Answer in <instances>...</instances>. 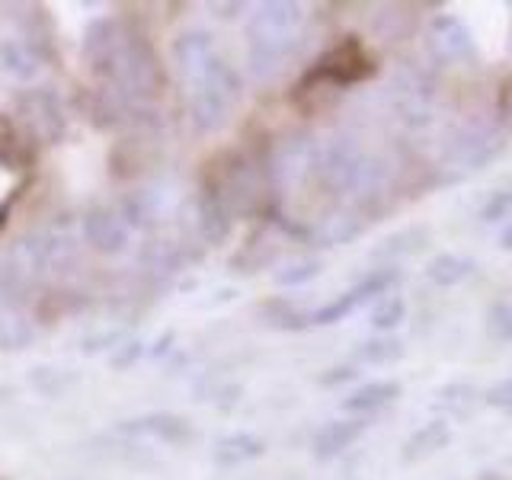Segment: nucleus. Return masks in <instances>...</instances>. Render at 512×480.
<instances>
[{
    "instance_id": "f257e3e1",
    "label": "nucleus",
    "mask_w": 512,
    "mask_h": 480,
    "mask_svg": "<svg viewBox=\"0 0 512 480\" xmlns=\"http://www.w3.org/2000/svg\"><path fill=\"white\" fill-rule=\"evenodd\" d=\"M375 77V61L365 52L359 39H346L327 52L314 64V71L308 74V80H327V84L346 87V84H359V80Z\"/></svg>"
},
{
    "instance_id": "f03ea898",
    "label": "nucleus",
    "mask_w": 512,
    "mask_h": 480,
    "mask_svg": "<svg viewBox=\"0 0 512 480\" xmlns=\"http://www.w3.org/2000/svg\"><path fill=\"white\" fill-rule=\"evenodd\" d=\"M429 48L432 55H439L442 61H471L477 55V42L468 23L455 13H436L429 23Z\"/></svg>"
},
{
    "instance_id": "7ed1b4c3",
    "label": "nucleus",
    "mask_w": 512,
    "mask_h": 480,
    "mask_svg": "<svg viewBox=\"0 0 512 480\" xmlns=\"http://www.w3.org/2000/svg\"><path fill=\"white\" fill-rule=\"evenodd\" d=\"M503 151V135L493 132V128H471L464 132L461 141L455 144V160L464 167H484L493 157H500Z\"/></svg>"
},
{
    "instance_id": "20e7f679",
    "label": "nucleus",
    "mask_w": 512,
    "mask_h": 480,
    "mask_svg": "<svg viewBox=\"0 0 512 480\" xmlns=\"http://www.w3.org/2000/svg\"><path fill=\"white\" fill-rule=\"evenodd\" d=\"M474 272H477V260L464 253H439L426 263V279L442 288H455L461 282H468Z\"/></svg>"
},
{
    "instance_id": "39448f33",
    "label": "nucleus",
    "mask_w": 512,
    "mask_h": 480,
    "mask_svg": "<svg viewBox=\"0 0 512 480\" xmlns=\"http://www.w3.org/2000/svg\"><path fill=\"white\" fill-rule=\"evenodd\" d=\"M452 442V426L445 420H432L423 429H416L404 445V461H423L429 455L442 452V448Z\"/></svg>"
},
{
    "instance_id": "423d86ee",
    "label": "nucleus",
    "mask_w": 512,
    "mask_h": 480,
    "mask_svg": "<svg viewBox=\"0 0 512 480\" xmlns=\"http://www.w3.org/2000/svg\"><path fill=\"white\" fill-rule=\"evenodd\" d=\"M400 397V384L397 381H375V384H365L356 394L346 400L349 410H378L384 404Z\"/></svg>"
},
{
    "instance_id": "0eeeda50",
    "label": "nucleus",
    "mask_w": 512,
    "mask_h": 480,
    "mask_svg": "<svg viewBox=\"0 0 512 480\" xmlns=\"http://www.w3.org/2000/svg\"><path fill=\"white\" fill-rule=\"evenodd\" d=\"M365 429V423L359 420H346V423H333L327 426L324 432H320V439H317V452L320 455H336V452H343V448L359 436V432Z\"/></svg>"
},
{
    "instance_id": "6e6552de",
    "label": "nucleus",
    "mask_w": 512,
    "mask_h": 480,
    "mask_svg": "<svg viewBox=\"0 0 512 480\" xmlns=\"http://www.w3.org/2000/svg\"><path fill=\"white\" fill-rule=\"evenodd\" d=\"M487 333L496 343H512V304L496 301L487 311Z\"/></svg>"
},
{
    "instance_id": "1a4fd4ad",
    "label": "nucleus",
    "mask_w": 512,
    "mask_h": 480,
    "mask_svg": "<svg viewBox=\"0 0 512 480\" xmlns=\"http://www.w3.org/2000/svg\"><path fill=\"white\" fill-rule=\"evenodd\" d=\"M503 218H512V189H496L493 196L480 205V221H503Z\"/></svg>"
},
{
    "instance_id": "9d476101",
    "label": "nucleus",
    "mask_w": 512,
    "mask_h": 480,
    "mask_svg": "<svg viewBox=\"0 0 512 480\" xmlns=\"http://www.w3.org/2000/svg\"><path fill=\"white\" fill-rule=\"evenodd\" d=\"M484 404L493 407V410H503V413H512V378H503L490 384L484 391Z\"/></svg>"
},
{
    "instance_id": "9b49d317",
    "label": "nucleus",
    "mask_w": 512,
    "mask_h": 480,
    "mask_svg": "<svg viewBox=\"0 0 512 480\" xmlns=\"http://www.w3.org/2000/svg\"><path fill=\"white\" fill-rule=\"evenodd\" d=\"M404 314H407V304L400 301V298H388V301H384L381 308L375 311V327L391 330V327L400 324V320H404Z\"/></svg>"
},
{
    "instance_id": "f8f14e48",
    "label": "nucleus",
    "mask_w": 512,
    "mask_h": 480,
    "mask_svg": "<svg viewBox=\"0 0 512 480\" xmlns=\"http://www.w3.org/2000/svg\"><path fill=\"white\" fill-rule=\"evenodd\" d=\"M362 356H365V359H372V362H391V359H400V356H404V346H400L397 340H378V343H365Z\"/></svg>"
},
{
    "instance_id": "ddd939ff",
    "label": "nucleus",
    "mask_w": 512,
    "mask_h": 480,
    "mask_svg": "<svg viewBox=\"0 0 512 480\" xmlns=\"http://www.w3.org/2000/svg\"><path fill=\"white\" fill-rule=\"evenodd\" d=\"M500 112H503V119H506V125L512 128V80L503 87V93H500Z\"/></svg>"
},
{
    "instance_id": "4468645a",
    "label": "nucleus",
    "mask_w": 512,
    "mask_h": 480,
    "mask_svg": "<svg viewBox=\"0 0 512 480\" xmlns=\"http://www.w3.org/2000/svg\"><path fill=\"white\" fill-rule=\"evenodd\" d=\"M500 250H506V253H512V224H509V228L500 234Z\"/></svg>"
}]
</instances>
